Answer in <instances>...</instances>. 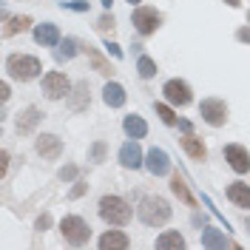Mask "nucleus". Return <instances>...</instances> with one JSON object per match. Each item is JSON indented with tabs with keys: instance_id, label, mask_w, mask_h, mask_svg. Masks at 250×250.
Returning <instances> with one entry per match:
<instances>
[{
	"instance_id": "28",
	"label": "nucleus",
	"mask_w": 250,
	"mask_h": 250,
	"mask_svg": "<svg viewBox=\"0 0 250 250\" xmlns=\"http://www.w3.org/2000/svg\"><path fill=\"white\" fill-rule=\"evenodd\" d=\"M77 91H80V97L74 100V103H71V111H83V108H85V97H88L85 91H88V85H85V83H80Z\"/></svg>"
},
{
	"instance_id": "7",
	"label": "nucleus",
	"mask_w": 250,
	"mask_h": 250,
	"mask_svg": "<svg viewBox=\"0 0 250 250\" xmlns=\"http://www.w3.org/2000/svg\"><path fill=\"white\" fill-rule=\"evenodd\" d=\"M43 91H46L48 100H62V97L71 94V83L60 71H48L46 77H43Z\"/></svg>"
},
{
	"instance_id": "32",
	"label": "nucleus",
	"mask_w": 250,
	"mask_h": 250,
	"mask_svg": "<svg viewBox=\"0 0 250 250\" xmlns=\"http://www.w3.org/2000/svg\"><path fill=\"white\" fill-rule=\"evenodd\" d=\"M97 29L100 31H108V29H114V17H100V23H97Z\"/></svg>"
},
{
	"instance_id": "26",
	"label": "nucleus",
	"mask_w": 250,
	"mask_h": 250,
	"mask_svg": "<svg viewBox=\"0 0 250 250\" xmlns=\"http://www.w3.org/2000/svg\"><path fill=\"white\" fill-rule=\"evenodd\" d=\"M154 108H156V114L162 117V123L165 125H176V114H173V108H168L165 103H156Z\"/></svg>"
},
{
	"instance_id": "25",
	"label": "nucleus",
	"mask_w": 250,
	"mask_h": 250,
	"mask_svg": "<svg viewBox=\"0 0 250 250\" xmlns=\"http://www.w3.org/2000/svg\"><path fill=\"white\" fill-rule=\"evenodd\" d=\"M31 26V17H15V20H12V23H9V26H6V34H17V31H26Z\"/></svg>"
},
{
	"instance_id": "15",
	"label": "nucleus",
	"mask_w": 250,
	"mask_h": 250,
	"mask_svg": "<svg viewBox=\"0 0 250 250\" xmlns=\"http://www.w3.org/2000/svg\"><path fill=\"white\" fill-rule=\"evenodd\" d=\"M34 40H37L40 46H57V43H60V29H57L54 23H43V26L34 29Z\"/></svg>"
},
{
	"instance_id": "9",
	"label": "nucleus",
	"mask_w": 250,
	"mask_h": 250,
	"mask_svg": "<svg viewBox=\"0 0 250 250\" xmlns=\"http://www.w3.org/2000/svg\"><path fill=\"white\" fill-rule=\"evenodd\" d=\"M225 159H228V165H230L236 173L250 171V154H248V148H242V145H228V148H225Z\"/></svg>"
},
{
	"instance_id": "31",
	"label": "nucleus",
	"mask_w": 250,
	"mask_h": 250,
	"mask_svg": "<svg viewBox=\"0 0 250 250\" xmlns=\"http://www.w3.org/2000/svg\"><path fill=\"white\" fill-rule=\"evenodd\" d=\"M85 190H88V185H85V182H77V185L71 188V193H68V196H71V199H80Z\"/></svg>"
},
{
	"instance_id": "33",
	"label": "nucleus",
	"mask_w": 250,
	"mask_h": 250,
	"mask_svg": "<svg viewBox=\"0 0 250 250\" xmlns=\"http://www.w3.org/2000/svg\"><path fill=\"white\" fill-rule=\"evenodd\" d=\"M46 228H51V216H48V213H43V216L37 219V230H46Z\"/></svg>"
},
{
	"instance_id": "29",
	"label": "nucleus",
	"mask_w": 250,
	"mask_h": 250,
	"mask_svg": "<svg viewBox=\"0 0 250 250\" xmlns=\"http://www.w3.org/2000/svg\"><path fill=\"white\" fill-rule=\"evenodd\" d=\"M103 159H105V142L100 140L91 145V162H103Z\"/></svg>"
},
{
	"instance_id": "35",
	"label": "nucleus",
	"mask_w": 250,
	"mask_h": 250,
	"mask_svg": "<svg viewBox=\"0 0 250 250\" xmlns=\"http://www.w3.org/2000/svg\"><path fill=\"white\" fill-rule=\"evenodd\" d=\"M236 37H239L242 43H250V29H239L236 31Z\"/></svg>"
},
{
	"instance_id": "40",
	"label": "nucleus",
	"mask_w": 250,
	"mask_h": 250,
	"mask_svg": "<svg viewBox=\"0 0 250 250\" xmlns=\"http://www.w3.org/2000/svg\"><path fill=\"white\" fill-rule=\"evenodd\" d=\"M128 3H142V0H128Z\"/></svg>"
},
{
	"instance_id": "21",
	"label": "nucleus",
	"mask_w": 250,
	"mask_h": 250,
	"mask_svg": "<svg viewBox=\"0 0 250 250\" xmlns=\"http://www.w3.org/2000/svg\"><path fill=\"white\" fill-rule=\"evenodd\" d=\"M85 54H88V60H91V65H94V71H100V74H103V77H108V74H114V68H111V62L105 60V57H103V54H100V51H97V48H85Z\"/></svg>"
},
{
	"instance_id": "1",
	"label": "nucleus",
	"mask_w": 250,
	"mask_h": 250,
	"mask_svg": "<svg viewBox=\"0 0 250 250\" xmlns=\"http://www.w3.org/2000/svg\"><path fill=\"white\" fill-rule=\"evenodd\" d=\"M140 219L148 228H159V225H165L171 219V205L162 196H145L140 202Z\"/></svg>"
},
{
	"instance_id": "13",
	"label": "nucleus",
	"mask_w": 250,
	"mask_h": 250,
	"mask_svg": "<svg viewBox=\"0 0 250 250\" xmlns=\"http://www.w3.org/2000/svg\"><path fill=\"white\" fill-rule=\"evenodd\" d=\"M120 162H123L125 168H140L142 165V148H140V142L134 140V137L120 148Z\"/></svg>"
},
{
	"instance_id": "4",
	"label": "nucleus",
	"mask_w": 250,
	"mask_h": 250,
	"mask_svg": "<svg viewBox=\"0 0 250 250\" xmlns=\"http://www.w3.org/2000/svg\"><path fill=\"white\" fill-rule=\"evenodd\" d=\"M60 230L65 236V242H71V245H85L88 242V236H91V228H88V222L80 216H65L60 222Z\"/></svg>"
},
{
	"instance_id": "17",
	"label": "nucleus",
	"mask_w": 250,
	"mask_h": 250,
	"mask_svg": "<svg viewBox=\"0 0 250 250\" xmlns=\"http://www.w3.org/2000/svg\"><path fill=\"white\" fill-rule=\"evenodd\" d=\"M228 199L239 208H250V188L245 182H233V185H228Z\"/></svg>"
},
{
	"instance_id": "18",
	"label": "nucleus",
	"mask_w": 250,
	"mask_h": 250,
	"mask_svg": "<svg viewBox=\"0 0 250 250\" xmlns=\"http://www.w3.org/2000/svg\"><path fill=\"white\" fill-rule=\"evenodd\" d=\"M156 248L159 250H182L185 248V239H182V233L179 230H165L162 236H156Z\"/></svg>"
},
{
	"instance_id": "2",
	"label": "nucleus",
	"mask_w": 250,
	"mask_h": 250,
	"mask_svg": "<svg viewBox=\"0 0 250 250\" xmlns=\"http://www.w3.org/2000/svg\"><path fill=\"white\" fill-rule=\"evenodd\" d=\"M100 216L108 225H128L131 222V205L123 196H103L100 199Z\"/></svg>"
},
{
	"instance_id": "39",
	"label": "nucleus",
	"mask_w": 250,
	"mask_h": 250,
	"mask_svg": "<svg viewBox=\"0 0 250 250\" xmlns=\"http://www.w3.org/2000/svg\"><path fill=\"white\" fill-rule=\"evenodd\" d=\"M111 3H114V0H103V6H105V9H111Z\"/></svg>"
},
{
	"instance_id": "30",
	"label": "nucleus",
	"mask_w": 250,
	"mask_h": 250,
	"mask_svg": "<svg viewBox=\"0 0 250 250\" xmlns=\"http://www.w3.org/2000/svg\"><path fill=\"white\" fill-rule=\"evenodd\" d=\"M60 179H62V182L77 179V165H65V168H60Z\"/></svg>"
},
{
	"instance_id": "36",
	"label": "nucleus",
	"mask_w": 250,
	"mask_h": 250,
	"mask_svg": "<svg viewBox=\"0 0 250 250\" xmlns=\"http://www.w3.org/2000/svg\"><path fill=\"white\" fill-rule=\"evenodd\" d=\"M0 97H3V103L12 97V88H9V83H3V85H0Z\"/></svg>"
},
{
	"instance_id": "34",
	"label": "nucleus",
	"mask_w": 250,
	"mask_h": 250,
	"mask_svg": "<svg viewBox=\"0 0 250 250\" xmlns=\"http://www.w3.org/2000/svg\"><path fill=\"white\" fill-rule=\"evenodd\" d=\"M9 171V151H0V173Z\"/></svg>"
},
{
	"instance_id": "41",
	"label": "nucleus",
	"mask_w": 250,
	"mask_h": 250,
	"mask_svg": "<svg viewBox=\"0 0 250 250\" xmlns=\"http://www.w3.org/2000/svg\"><path fill=\"white\" fill-rule=\"evenodd\" d=\"M248 20H250V15H248Z\"/></svg>"
},
{
	"instance_id": "20",
	"label": "nucleus",
	"mask_w": 250,
	"mask_h": 250,
	"mask_svg": "<svg viewBox=\"0 0 250 250\" xmlns=\"http://www.w3.org/2000/svg\"><path fill=\"white\" fill-rule=\"evenodd\" d=\"M131 242H128V236L123 233V230H108V233H103L100 236V248L103 250H108V248H128Z\"/></svg>"
},
{
	"instance_id": "16",
	"label": "nucleus",
	"mask_w": 250,
	"mask_h": 250,
	"mask_svg": "<svg viewBox=\"0 0 250 250\" xmlns=\"http://www.w3.org/2000/svg\"><path fill=\"white\" fill-rule=\"evenodd\" d=\"M103 100H105V105H111V108H123L125 105V88L120 83H108V85L103 88Z\"/></svg>"
},
{
	"instance_id": "37",
	"label": "nucleus",
	"mask_w": 250,
	"mask_h": 250,
	"mask_svg": "<svg viewBox=\"0 0 250 250\" xmlns=\"http://www.w3.org/2000/svg\"><path fill=\"white\" fill-rule=\"evenodd\" d=\"M65 6H68V9H77V12H83V9H85V3H65Z\"/></svg>"
},
{
	"instance_id": "5",
	"label": "nucleus",
	"mask_w": 250,
	"mask_h": 250,
	"mask_svg": "<svg viewBox=\"0 0 250 250\" xmlns=\"http://www.w3.org/2000/svg\"><path fill=\"white\" fill-rule=\"evenodd\" d=\"M199 117H202L208 125L219 128V125L228 123V105H225L222 100H216V97H208V100L199 103Z\"/></svg>"
},
{
	"instance_id": "6",
	"label": "nucleus",
	"mask_w": 250,
	"mask_h": 250,
	"mask_svg": "<svg viewBox=\"0 0 250 250\" xmlns=\"http://www.w3.org/2000/svg\"><path fill=\"white\" fill-rule=\"evenodd\" d=\"M131 23H134V29L140 31V34H151V31L159 29V23H162V15H159L156 9L140 6V9H134V15H131Z\"/></svg>"
},
{
	"instance_id": "27",
	"label": "nucleus",
	"mask_w": 250,
	"mask_h": 250,
	"mask_svg": "<svg viewBox=\"0 0 250 250\" xmlns=\"http://www.w3.org/2000/svg\"><path fill=\"white\" fill-rule=\"evenodd\" d=\"M60 54L62 57H74L77 54V40H71V37L60 40Z\"/></svg>"
},
{
	"instance_id": "24",
	"label": "nucleus",
	"mask_w": 250,
	"mask_h": 250,
	"mask_svg": "<svg viewBox=\"0 0 250 250\" xmlns=\"http://www.w3.org/2000/svg\"><path fill=\"white\" fill-rule=\"evenodd\" d=\"M202 245L205 248H225L228 242H225V236H219L216 230H205L202 233Z\"/></svg>"
},
{
	"instance_id": "19",
	"label": "nucleus",
	"mask_w": 250,
	"mask_h": 250,
	"mask_svg": "<svg viewBox=\"0 0 250 250\" xmlns=\"http://www.w3.org/2000/svg\"><path fill=\"white\" fill-rule=\"evenodd\" d=\"M123 128H125V134H128V137H134V140H142V137L148 134V125H145V120H142V117H137V114L125 117Z\"/></svg>"
},
{
	"instance_id": "23",
	"label": "nucleus",
	"mask_w": 250,
	"mask_h": 250,
	"mask_svg": "<svg viewBox=\"0 0 250 250\" xmlns=\"http://www.w3.org/2000/svg\"><path fill=\"white\" fill-rule=\"evenodd\" d=\"M137 71H140L142 80H151L156 74V62L151 60V57H140V62H137Z\"/></svg>"
},
{
	"instance_id": "10",
	"label": "nucleus",
	"mask_w": 250,
	"mask_h": 250,
	"mask_svg": "<svg viewBox=\"0 0 250 250\" xmlns=\"http://www.w3.org/2000/svg\"><path fill=\"white\" fill-rule=\"evenodd\" d=\"M145 165H148V171L154 173V176H162V173L171 171V156L165 154L162 148H151L148 156H145Z\"/></svg>"
},
{
	"instance_id": "3",
	"label": "nucleus",
	"mask_w": 250,
	"mask_h": 250,
	"mask_svg": "<svg viewBox=\"0 0 250 250\" xmlns=\"http://www.w3.org/2000/svg\"><path fill=\"white\" fill-rule=\"evenodd\" d=\"M6 68H9V74L15 80H34L40 71H43V65L37 57H31V54H12L9 60H6Z\"/></svg>"
},
{
	"instance_id": "38",
	"label": "nucleus",
	"mask_w": 250,
	"mask_h": 250,
	"mask_svg": "<svg viewBox=\"0 0 250 250\" xmlns=\"http://www.w3.org/2000/svg\"><path fill=\"white\" fill-rule=\"evenodd\" d=\"M225 3H228V6H239V0H225Z\"/></svg>"
},
{
	"instance_id": "8",
	"label": "nucleus",
	"mask_w": 250,
	"mask_h": 250,
	"mask_svg": "<svg viewBox=\"0 0 250 250\" xmlns=\"http://www.w3.org/2000/svg\"><path fill=\"white\" fill-rule=\"evenodd\" d=\"M162 94H165V100H168L171 105H188V103L193 100L188 83H182V80H168L165 88H162Z\"/></svg>"
},
{
	"instance_id": "14",
	"label": "nucleus",
	"mask_w": 250,
	"mask_h": 250,
	"mask_svg": "<svg viewBox=\"0 0 250 250\" xmlns=\"http://www.w3.org/2000/svg\"><path fill=\"white\" fill-rule=\"evenodd\" d=\"M182 148H185L188 156H190V159H196V162H205V159H208V148H205V142L199 140V137H193L190 131L182 137Z\"/></svg>"
},
{
	"instance_id": "22",
	"label": "nucleus",
	"mask_w": 250,
	"mask_h": 250,
	"mask_svg": "<svg viewBox=\"0 0 250 250\" xmlns=\"http://www.w3.org/2000/svg\"><path fill=\"white\" fill-rule=\"evenodd\" d=\"M171 190H173V193H176V196H179V199H182V202H185V205H190V208L196 205V199L190 196V190H188L185 179H182L179 173H173V179H171Z\"/></svg>"
},
{
	"instance_id": "12",
	"label": "nucleus",
	"mask_w": 250,
	"mask_h": 250,
	"mask_svg": "<svg viewBox=\"0 0 250 250\" xmlns=\"http://www.w3.org/2000/svg\"><path fill=\"white\" fill-rule=\"evenodd\" d=\"M40 120H43L40 108L29 105L23 114H17V134H20V137H29V134H34V128H37V123H40Z\"/></svg>"
},
{
	"instance_id": "11",
	"label": "nucleus",
	"mask_w": 250,
	"mask_h": 250,
	"mask_svg": "<svg viewBox=\"0 0 250 250\" xmlns=\"http://www.w3.org/2000/svg\"><path fill=\"white\" fill-rule=\"evenodd\" d=\"M37 154L43 159H57L62 154V140L54 134H40L37 137Z\"/></svg>"
}]
</instances>
